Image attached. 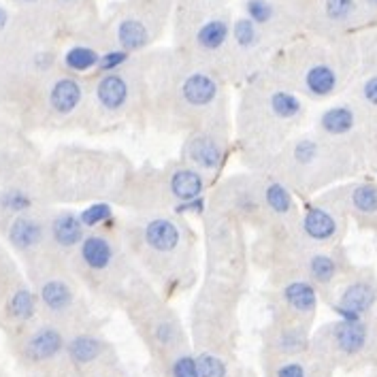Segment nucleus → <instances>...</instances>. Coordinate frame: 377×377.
I'll list each match as a JSON object with an SVG mask.
<instances>
[{
  "instance_id": "obj_21",
  "label": "nucleus",
  "mask_w": 377,
  "mask_h": 377,
  "mask_svg": "<svg viewBox=\"0 0 377 377\" xmlns=\"http://www.w3.org/2000/svg\"><path fill=\"white\" fill-rule=\"evenodd\" d=\"M347 205L362 220H377V186L373 184H358L349 190Z\"/></svg>"
},
{
  "instance_id": "obj_28",
  "label": "nucleus",
  "mask_w": 377,
  "mask_h": 377,
  "mask_svg": "<svg viewBox=\"0 0 377 377\" xmlns=\"http://www.w3.org/2000/svg\"><path fill=\"white\" fill-rule=\"evenodd\" d=\"M168 377H200L196 356L188 349H175L168 358Z\"/></svg>"
},
{
  "instance_id": "obj_23",
  "label": "nucleus",
  "mask_w": 377,
  "mask_h": 377,
  "mask_svg": "<svg viewBox=\"0 0 377 377\" xmlns=\"http://www.w3.org/2000/svg\"><path fill=\"white\" fill-rule=\"evenodd\" d=\"M269 109L273 113L275 119L280 122H292L300 115L303 111V103L298 100V96H294L292 92L286 90H275L269 96Z\"/></svg>"
},
{
  "instance_id": "obj_36",
  "label": "nucleus",
  "mask_w": 377,
  "mask_h": 377,
  "mask_svg": "<svg viewBox=\"0 0 377 377\" xmlns=\"http://www.w3.org/2000/svg\"><path fill=\"white\" fill-rule=\"evenodd\" d=\"M126 60H128V52H124V49H115V52H107V54L100 56L98 68L109 72V70H115L117 66H122Z\"/></svg>"
},
{
  "instance_id": "obj_6",
  "label": "nucleus",
  "mask_w": 377,
  "mask_h": 377,
  "mask_svg": "<svg viewBox=\"0 0 377 377\" xmlns=\"http://www.w3.org/2000/svg\"><path fill=\"white\" fill-rule=\"evenodd\" d=\"M282 300L290 313L288 320L307 324L316 316L318 294L311 282L307 280H292L282 288Z\"/></svg>"
},
{
  "instance_id": "obj_38",
  "label": "nucleus",
  "mask_w": 377,
  "mask_h": 377,
  "mask_svg": "<svg viewBox=\"0 0 377 377\" xmlns=\"http://www.w3.org/2000/svg\"><path fill=\"white\" fill-rule=\"evenodd\" d=\"M7 19H9V15H7V11L0 7V30H3L5 26H7Z\"/></svg>"
},
{
  "instance_id": "obj_4",
  "label": "nucleus",
  "mask_w": 377,
  "mask_h": 377,
  "mask_svg": "<svg viewBox=\"0 0 377 377\" xmlns=\"http://www.w3.org/2000/svg\"><path fill=\"white\" fill-rule=\"evenodd\" d=\"M180 96H182L184 105H188L196 111L209 109L218 103V96H220L218 79L211 72L192 70L180 84Z\"/></svg>"
},
{
  "instance_id": "obj_31",
  "label": "nucleus",
  "mask_w": 377,
  "mask_h": 377,
  "mask_svg": "<svg viewBox=\"0 0 377 377\" xmlns=\"http://www.w3.org/2000/svg\"><path fill=\"white\" fill-rule=\"evenodd\" d=\"M271 377H313L311 369L298 358H280L271 369Z\"/></svg>"
},
{
  "instance_id": "obj_18",
  "label": "nucleus",
  "mask_w": 377,
  "mask_h": 377,
  "mask_svg": "<svg viewBox=\"0 0 377 377\" xmlns=\"http://www.w3.org/2000/svg\"><path fill=\"white\" fill-rule=\"evenodd\" d=\"M339 77L331 64L318 62L305 70V88L313 96H329L337 90Z\"/></svg>"
},
{
  "instance_id": "obj_10",
  "label": "nucleus",
  "mask_w": 377,
  "mask_h": 377,
  "mask_svg": "<svg viewBox=\"0 0 377 377\" xmlns=\"http://www.w3.org/2000/svg\"><path fill=\"white\" fill-rule=\"evenodd\" d=\"M186 156L198 168L218 171L222 164V158H224V149H222V143L213 135L200 133V135H194L192 139H188Z\"/></svg>"
},
{
  "instance_id": "obj_24",
  "label": "nucleus",
  "mask_w": 377,
  "mask_h": 377,
  "mask_svg": "<svg viewBox=\"0 0 377 377\" xmlns=\"http://www.w3.org/2000/svg\"><path fill=\"white\" fill-rule=\"evenodd\" d=\"M307 273L313 284L318 286H329L337 280V273H339V267H337V260L329 254H313L309 256V262H307Z\"/></svg>"
},
{
  "instance_id": "obj_33",
  "label": "nucleus",
  "mask_w": 377,
  "mask_h": 377,
  "mask_svg": "<svg viewBox=\"0 0 377 377\" xmlns=\"http://www.w3.org/2000/svg\"><path fill=\"white\" fill-rule=\"evenodd\" d=\"M245 9H247V19L254 21L256 26H267L275 17V7L269 0H247Z\"/></svg>"
},
{
  "instance_id": "obj_22",
  "label": "nucleus",
  "mask_w": 377,
  "mask_h": 377,
  "mask_svg": "<svg viewBox=\"0 0 377 377\" xmlns=\"http://www.w3.org/2000/svg\"><path fill=\"white\" fill-rule=\"evenodd\" d=\"M9 239L19 249L37 247L43 241V226L32 218H17L9 229Z\"/></svg>"
},
{
  "instance_id": "obj_3",
  "label": "nucleus",
  "mask_w": 377,
  "mask_h": 377,
  "mask_svg": "<svg viewBox=\"0 0 377 377\" xmlns=\"http://www.w3.org/2000/svg\"><path fill=\"white\" fill-rule=\"evenodd\" d=\"M64 349H66V339L62 331L52 324H45L32 331L28 339L23 341V358L35 365H45L56 360Z\"/></svg>"
},
{
  "instance_id": "obj_42",
  "label": "nucleus",
  "mask_w": 377,
  "mask_h": 377,
  "mask_svg": "<svg viewBox=\"0 0 377 377\" xmlns=\"http://www.w3.org/2000/svg\"><path fill=\"white\" fill-rule=\"evenodd\" d=\"M203 3H211V0H203Z\"/></svg>"
},
{
  "instance_id": "obj_16",
  "label": "nucleus",
  "mask_w": 377,
  "mask_h": 377,
  "mask_svg": "<svg viewBox=\"0 0 377 377\" xmlns=\"http://www.w3.org/2000/svg\"><path fill=\"white\" fill-rule=\"evenodd\" d=\"M81 258L90 271H107L113 262V247L105 237L90 235L81 241Z\"/></svg>"
},
{
  "instance_id": "obj_20",
  "label": "nucleus",
  "mask_w": 377,
  "mask_h": 377,
  "mask_svg": "<svg viewBox=\"0 0 377 377\" xmlns=\"http://www.w3.org/2000/svg\"><path fill=\"white\" fill-rule=\"evenodd\" d=\"M41 300L52 313H66L75 303V296L70 286L62 280H49L41 288Z\"/></svg>"
},
{
  "instance_id": "obj_12",
  "label": "nucleus",
  "mask_w": 377,
  "mask_h": 377,
  "mask_svg": "<svg viewBox=\"0 0 377 377\" xmlns=\"http://www.w3.org/2000/svg\"><path fill=\"white\" fill-rule=\"evenodd\" d=\"M66 351H68V358L77 367H90L103 356L105 343L103 339H98L92 333H79L66 341Z\"/></svg>"
},
{
  "instance_id": "obj_35",
  "label": "nucleus",
  "mask_w": 377,
  "mask_h": 377,
  "mask_svg": "<svg viewBox=\"0 0 377 377\" xmlns=\"http://www.w3.org/2000/svg\"><path fill=\"white\" fill-rule=\"evenodd\" d=\"M111 218V207L109 205H92V207H88L81 215H79V220H81V224L84 226H98L100 222H105V220H109Z\"/></svg>"
},
{
  "instance_id": "obj_13",
  "label": "nucleus",
  "mask_w": 377,
  "mask_h": 377,
  "mask_svg": "<svg viewBox=\"0 0 377 377\" xmlns=\"http://www.w3.org/2000/svg\"><path fill=\"white\" fill-rule=\"evenodd\" d=\"M168 190L177 200L190 203L203 194L205 180L196 168H175L168 177Z\"/></svg>"
},
{
  "instance_id": "obj_37",
  "label": "nucleus",
  "mask_w": 377,
  "mask_h": 377,
  "mask_svg": "<svg viewBox=\"0 0 377 377\" xmlns=\"http://www.w3.org/2000/svg\"><path fill=\"white\" fill-rule=\"evenodd\" d=\"M362 96L371 107H377V77H371L365 88H362Z\"/></svg>"
},
{
  "instance_id": "obj_27",
  "label": "nucleus",
  "mask_w": 377,
  "mask_h": 377,
  "mask_svg": "<svg viewBox=\"0 0 377 377\" xmlns=\"http://www.w3.org/2000/svg\"><path fill=\"white\" fill-rule=\"evenodd\" d=\"M98 60H100V54L92 47H86V45H75L70 47L66 56H64V64L70 68V70H77V72H86L94 66H98Z\"/></svg>"
},
{
  "instance_id": "obj_11",
  "label": "nucleus",
  "mask_w": 377,
  "mask_h": 377,
  "mask_svg": "<svg viewBox=\"0 0 377 377\" xmlns=\"http://www.w3.org/2000/svg\"><path fill=\"white\" fill-rule=\"evenodd\" d=\"M130 98V86L122 75L115 72H107L103 79L96 84V100L98 105L103 107L109 113L122 111L126 105H128Z\"/></svg>"
},
{
  "instance_id": "obj_25",
  "label": "nucleus",
  "mask_w": 377,
  "mask_h": 377,
  "mask_svg": "<svg viewBox=\"0 0 377 377\" xmlns=\"http://www.w3.org/2000/svg\"><path fill=\"white\" fill-rule=\"evenodd\" d=\"M262 196H264V207L269 211H273L275 215H288L292 211V207H294L288 188L284 184H280V182L267 184L264 190H262Z\"/></svg>"
},
{
  "instance_id": "obj_14",
  "label": "nucleus",
  "mask_w": 377,
  "mask_h": 377,
  "mask_svg": "<svg viewBox=\"0 0 377 377\" xmlns=\"http://www.w3.org/2000/svg\"><path fill=\"white\" fill-rule=\"evenodd\" d=\"M81 98H84L81 84L70 77L58 79L52 86V90H49V105H52L56 113H62V115H68L77 109L81 105Z\"/></svg>"
},
{
  "instance_id": "obj_29",
  "label": "nucleus",
  "mask_w": 377,
  "mask_h": 377,
  "mask_svg": "<svg viewBox=\"0 0 377 377\" xmlns=\"http://www.w3.org/2000/svg\"><path fill=\"white\" fill-rule=\"evenodd\" d=\"M196 365L200 377H231V367L226 356L211 354V351H198Z\"/></svg>"
},
{
  "instance_id": "obj_30",
  "label": "nucleus",
  "mask_w": 377,
  "mask_h": 377,
  "mask_svg": "<svg viewBox=\"0 0 377 377\" xmlns=\"http://www.w3.org/2000/svg\"><path fill=\"white\" fill-rule=\"evenodd\" d=\"M231 35H233L235 45L239 49H243V52H247V49H254L260 43V30H258V26L251 19H247V17H241V19L235 21Z\"/></svg>"
},
{
  "instance_id": "obj_1",
  "label": "nucleus",
  "mask_w": 377,
  "mask_h": 377,
  "mask_svg": "<svg viewBox=\"0 0 377 377\" xmlns=\"http://www.w3.org/2000/svg\"><path fill=\"white\" fill-rule=\"evenodd\" d=\"M313 347L322 360H362L377 349V333L365 320H339L326 326L318 335Z\"/></svg>"
},
{
  "instance_id": "obj_15",
  "label": "nucleus",
  "mask_w": 377,
  "mask_h": 377,
  "mask_svg": "<svg viewBox=\"0 0 377 377\" xmlns=\"http://www.w3.org/2000/svg\"><path fill=\"white\" fill-rule=\"evenodd\" d=\"M149 41H152V32H149L147 23L137 15H126L117 23V43L124 52H139Z\"/></svg>"
},
{
  "instance_id": "obj_19",
  "label": "nucleus",
  "mask_w": 377,
  "mask_h": 377,
  "mask_svg": "<svg viewBox=\"0 0 377 377\" xmlns=\"http://www.w3.org/2000/svg\"><path fill=\"white\" fill-rule=\"evenodd\" d=\"M52 237L60 247H75L84 241V224L77 215L64 211L52 224Z\"/></svg>"
},
{
  "instance_id": "obj_5",
  "label": "nucleus",
  "mask_w": 377,
  "mask_h": 377,
  "mask_svg": "<svg viewBox=\"0 0 377 377\" xmlns=\"http://www.w3.org/2000/svg\"><path fill=\"white\" fill-rule=\"evenodd\" d=\"M269 347L280 358H296V356H300L309 347L307 324H300V322H294V320L280 322L271 331Z\"/></svg>"
},
{
  "instance_id": "obj_34",
  "label": "nucleus",
  "mask_w": 377,
  "mask_h": 377,
  "mask_svg": "<svg viewBox=\"0 0 377 377\" xmlns=\"http://www.w3.org/2000/svg\"><path fill=\"white\" fill-rule=\"evenodd\" d=\"M0 205L9 211H26L32 205V200L26 192H21V190H7L3 196H0Z\"/></svg>"
},
{
  "instance_id": "obj_8",
  "label": "nucleus",
  "mask_w": 377,
  "mask_h": 377,
  "mask_svg": "<svg viewBox=\"0 0 377 377\" xmlns=\"http://www.w3.org/2000/svg\"><path fill=\"white\" fill-rule=\"evenodd\" d=\"M339 218L333 209L329 207H311L303 222H300V229L307 241L311 243H331L339 235Z\"/></svg>"
},
{
  "instance_id": "obj_32",
  "label": "nucleus",
  "mask_w": 377,
  "mask_h": 377,
  "mask_svg": "<svg viewBox=\"0 0 377 377\" xmlns=\"http://www.w3.org/2000/svg\"><path fill=\"white\" fill-rule=\"evenodd\" d=\"M324 13L331 21H347L356 13V0H324Z\"/></svg>"
},
{
  "instance_id": "obj_7",
  "label": "nucleus",
  "mask_w": 377,
  "mask_h": 377,
  "mask_svg": "<svg viewBox=\"0 0 377 377\" xmlns=\"http://www.w3.org/2000/svg\"><path fill=\"white\" fill-rule=\"evenodd\" d=\"M229 37H231V23H229V17L224 15H207L203 19H198L196 28H194V35H192V41H194V47L198 49L200 54H218L226 47L229 43Z\"/></svg>"
},
{
  "instance_id": "obj_39",
  "label": "nucleus",
  "mask_w": 377,
  "mask_h": 377,
  "mask_svg": "<svg viewBox=\"0 0 377 377\" xmlns=\"http://www.w3.org/2000/svg\"><path fill=\"white\" fill-rule=\"evenodd\" d=\"M369 5H373V7H377V0H369Z\"/></svg>"
},
{
  "instance_id": "obj_40",
  "label": "nucleus",
  "mask_w": 377,
  "mask_h": 377,
  "mask_svg": "<svg viewBox=\"0 0 377 377\" xmlns=\"http://www.w3.org/2000/svg\"><path fill=\"white\" fill-rule=\"evenodd\" d=\"M21 3H37V0H21Z\"/></svg>"
},
{
  "instance_id": "obj_17",
  "label": "nucleus",
  "mask_w": 377,
  "mask_h": 377,
  "mask_svg": "<svg viewBox=\"0 0 377 377\" xmlns=\"http://www.w3.org/2000/svg\"><path fill=\"white\" fill-rule=\"evenodd\" d=\"M354 126H356V113L345 105L324 111L320 117V128L326 137H345L347 133L354 130Z\"/></svg>"
},
{
  "instance_id": "obj_41",
  "label": "nucleus",
  "mask_w": 377,
  "mask_h": 377,
  "mask_svg": "<svg viewBox=\"0 0 377 377\" xmlns=\"http://www.w3.org/2000/svg\"><path fill=\"white\" fill-rule=\"evenodd\" d=\"M60 3H75V0H60Z\"/></svg>"
},
{
  "instance_id": "obj_2",
  "label": "nucleus",
  "mask_w": 377,
  "mask_h": 377,
  "mask_svg": "<svg viewBox=\"0 0 377 377\" xmlns=\"http://www.w3.org/2000/svg\"><path fill=\"white\" fill-rule=\"evenodd\" d=\"M377 305V284L371 278L351 280L339 294L335 311L341 320H365Z\"/></svg>"
},
{
  "instance_id": "obj_9",
  "label": "nucleus",
  "mask_w": 377,
  "mask_h": 377,
  "mask_svg": "<svg viewBox=\"0 0 377 377\" xmlns=\"http://www.w3.org/2000/svg\"><path fill=\"white\" fill-rule=\"evenodd\" d=\"M143 241L156 254H173L182 245V229L166 218L149 220L143 231Z\"/></svg>"
},
{
  "instance_id": "obj_26",
  "label": "nucleus",
  "mask_w": 377,
  "mask_h": 377,
  "mask_svg": "<svg viewBox=\"0 0 377 377\" xmlns=\"http://www.w3.org/2000/svg\"><path fill=\"white\" fill-rule=\"evenodd\" d=\"M37 313V300L30 290L19 288L9 298V316L17 322H28Z\"/></svg>"
}]
</instances>
